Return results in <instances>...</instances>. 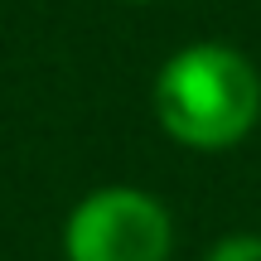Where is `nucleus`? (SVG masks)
Returning <instances> with one entry per match:
<instances>
[{"instance_id": "f03ea898", "label": "nucleus", "mask_w": 261, "mask_h": 261, "mask_svg": "<svg viewBox=\"0 0 261 261\" xmlns=\"http://www.w3.org/2000/svg\"><path fill=\"white\" fill-rule=\"evenodd\" d=\"M63 261H174L179 223L145 184H97L68 208Z\"/></svg>"}, {"instance_id": "20e7f679", "label": "nucleus", "mask_w": 261, "mask_h": 261, "mask_svg": "<svg viewBox=\"0 0 261 261\" xmlns=\"http://www.w3.org/2000/svg\"><path fill=\"white\" fill-rule=\"evenodd\" d=\"M121 5H155V0H121Z\"/></svg>"}, {"instance_id": "7ed1b4c3", "label": "nucleus", "mask_w": 261, "mask_h": 261, "mask_svg": "<svg viewBox=\"0 0 261 261\" xmlns=\"http://www.w3.org/2000/svg\"><path fill=\"white\" fill-rule=\"evenodd\" d=\"M198 261H261V232L242 227V232H223L203 247Z\"/></svg>"}, {"instance_id": "f257e3e1", "label": "nucleus", "mask_w": 261, "mask_h": 261, "mask_svg": "<svg viewBox=\"0 0 261 261\" xmlns=\"http://www.w3.org/2000/svg\"><path fill=\"white\" fill-rule=\"evenodd\" d=\"M150 112L169 145L223 155L261 126V68L227 39H189L150 77Z\"/></svg>"}]
</instances>
